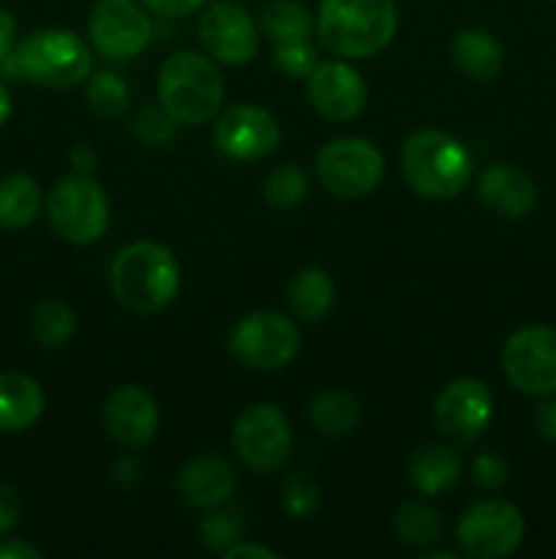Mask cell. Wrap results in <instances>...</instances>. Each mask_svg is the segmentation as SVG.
Returning <instances> with one entry per match:
<instances>
[{"instance_id": "cell-1", "label": "cell", "mask_w": 556, "mask_h": 559, "mask_svg": "<svg viewBox=\"0 0 556 559\" xmlns=\"http://www.w3.org/2000/svg\"><path fill=\"white\" fill-rule=\"evenodd\" d=\"M396 31V0H322L316 11V36L338 58H374Z\"/></svg>"}, {"instance_id": "cell-2", "label": "cell", "mask_w": 556, "mask_h": 559, "mask_svg": "<svg viewBox=\"0 0 556 559\" xmlns=\"http://www.w3.org/2000/svg\"><path fill=\"white\" fill-rule=\"evenodd\" d=\"M109 284L120 306L134 314H153L178 298L180 265L167 246L136 240L118 251L109 267Z\"/></svg>"}, {"instance_id": "cell-3", "label": "cell", "mask_w": 556, "mask_h": 559, "mask_svg": "<svg viewBox=\"0 0 556 559\" xmlns=\"http://www.w3.org/2000/svg\"><path fill=\"white\" fill-rule=\"evenodd\" d=\"M403 180L425 200H452L469 186L474 175L472 153L447 131L423 129L403 142Z\"/></svg>"}, {"instance_id": "cell-4", "label": "cell", "mask_w": 556, "mask_h": 559, "mask_svg": "<svg viewBox=\"0 0 556 559\" xmlns=\"http://www.w3.org/2000/svg\"><path fill=\"white\" fill-rule=\"evenodd\" d=\"M3 74L22 76L41 87H74L93 71L87 44L74 31L47 27L22 38L14 52L0 63Z\"/></svg>"}, {"instance_id": "cell-5", "label": "cell", "mask_w": 556, "mask_h": 559, "mask_svg": "<svg viewBox=\"0 0 556 559\" xmlns=\"http://www.w3.org/2000/svg\"><path fill=\"white\" fill-rule=\"evenodd\" d=\"M158 102L180 126L213 120L223 102V76L210 58L191 49L172 52L158 71Z\"/></svg>"}, {"instance_id": "cell-6", "label": "cell", "mask_w": 556, "mask_h": 559, "mask_svg": "<svg viewBox=\"0 0 556 559\" xmlns=\"http://www.w3.org/2000/svg\"><path fill=\"white\" fill-rule=\"evenodd\" d=\"M47 216L55 233L74 246H87L109 227V200L93 175L71 173L52 186Z\"/></svg>"}, {"instance_id": "cell-7", "label": "cell", "mask_w": 556, "mask_h": 559, "mask_svg": "<svg viewBox=\"0 0 556 559\" xmlns=\"http://www.w3.org/2000/svg\"><path fill=\"white\" fill-rule=\"evenodd\" d=\"M229 349L243 366L256 371L283 369L300 349V331L278 311H251L229 333Z\"/></svg>"}, {"instance_id": "cell-8", "label": "cell", "mask_w": 556, "mask_h": 559, "mask_svg": "<svg viewBox=\"0 0 556 559\" xmlns=\"http://www.w3.org/2000/svg\"><path fill=\"white\" fill-rule=\"evenodd\" d=\"M316 175L330 194L354 200L365 197L385 178V158L363 136H338L316 156Z\"/></svg>"}, {"instance_id": "cell-9", "label": "cell", "mask_w": 556, "mask_h": 559, "mask_svg": "<svg viewBox=\"0 0 556 559\" xmlns=\"http://www.w3.org/2000/svg\"><path fill=\"white\" fill-rule=\"evenodd\" d=\"M501 371L516 391L527 396L556 393V331L548 325H527L501 347Z\"/></svg>"}, {"instance_id": "cell-10", "label": "cell", "mask_w": 556, "mask_h": 559, "mask_svg": "<svg viewBox=\"0 0 556 559\" xmlns=\"http://www.w3.org/2000/svg\"><path fill=\"white\" fill-rule=\"evenodd\" d=\"M527 522L512 502L483 500L463 511L458 519L456 538L458 546L469 557L501 559L510 557L521 546Z\"/></svg>"}, {"instance_id": "cell-11", "label": "cell", "mask_w": 556, "mask_h": 559, "mask_svg": "<svg viewBox=\"0 0 556 559\" xmlns=\"http://www.w3.org/2000/svg\"><path fill=\"white\" fill-rule=\"evenodd\" d=\"M234 453L245 467L256 473H273L292 451V426L287 415L273 404H251L232 426Z\"/></svg>"}, {"instance_id": "cell-12", "label": "cell", "mask_w": 556, "mask_h": 559, "mask_svg": "<svg viewBox=\"0 0 556 559\" xmlns=\"http://www.w3.org/2000/svg\"><path fill=\"white\" fill-rule=\"evenodd\" d=\"M87 33L104 58L131 60L150 44L153 22L134 0H96L87 16Z\"/></svg>"}, {"instance_id": "cell-13", "label": "cell", "mask_w": 556, "mask_h": 559, "mask_svg": "<svg viewBox=\"0 0 556 559\" xmlns=\"http://www.w3.org/2000/svg\"><path fill=\"white\" fill-rule=\"evenodd\" d=\"M196 33L210 58H216L218 63L243 66L259 49L254 20L243 5L232 3V0H216V3L202 5Z\"/></svg>"}, {"instance_id": "cell-14", "label": "cell", "mask_w": 556, "mask_h": 559, "mask_svg": "<svg viewBox=\"0 0 556 559\" xmlns=\"http://www.w3.org/2000/svg\"><path fill=\"white\" fill-rule=\"evenodd\" d=\"M494 418V396L488 388L472 377L452 380L442 388L434 402V424L445 437L456 442H474L483 437Z\"/></svg>"}, {"instance_id": "cell-15", "label": "cell", "mask_w": 556, "mask_h": 559, "mask_svg": "<svg viewBox=\"0 0 556 559\" xmlns=\"http://www.w3.org/2000/svg\"><path fill=\"white\" fill-rule=\"evenodd\" d=\"M213 136L223 156L254 162L276 151L281 129L267 109L254 107V104H234L227 112L218 115Z\"/></svg>"}, {"instance_id": "cell-16", "label": "cell", "mask_w": 556, "mask_h": 559, "mask_svg": "<svg viewBox=\"0 0 556 559\" xmlns=\"http://www.w3.org/2000/svg\"><path fill=\"white\" fill-rule=\"evenodd\" d=\"M309 98L319 115L336 123L360 118L368 102V87L363 76L343 60H319L309 76Z\"/></svg>"}, {"instance_id": "cell-17", "label": "cell", "mask_w": 556, "mask_h": 559, "mask_svg": "<svg viewBox=\"0 0 556 559\" xmlns=\"http://www.w3.org/2000/svg\"><path fill=\"white\" fill-rule=\"evenodd\" d=\"M104 426L109 437L123 448H142L156 437L161 413L156 399L145 388L120 385L104 404Z\"/></svg>"}, {"instance_id": "cell-18", "label": "cell", "mask_w": 556, "mask_h": 559, "mask_svg": "<svg viewBox=\"0 0 556 559\" xmlns=\"http://www.w3.org/2000/svg\"><path fill=\"white\" fill-rule=\"evenodd\" d=\"M478 197L491 213L505 218H523L537 205L534 180L512 164H491L478 178Z\"/></svg>"}, {"instance_id": "cell-19", "label": "cell", "mask_w": 556, "mask_h": 559, "mask_svg": "<svg viewBox=\"0 0 556 559\" xmlns=\"http://www.w3.org/2000/svg\"><path fill=\"white\" fill-rule=\"evenodd\" d=\"M234 469L232 464L216 453H202L194 456L178 475V489L185 502L196 508H221L232 497Z\"/></svg>"}, {"instance_id": "cell-20", "label": "cell", "mask_w": 556, "mask_h": 559, "mask_svg": "<svg viewBox=\"0 0 556 559\" xmlns=\"http://www.w3.org/2000/svg\"><path fill=\"white\" fill-rule=\"evenodd\" d=\"M41 385L20 371L0 374V431H25L44 413Z\"/></svg>"}, {"instance_id": "cell-21", "label": "cell", "mask_w": 556, "mask_h": 559, "mask_svg": "<svg viewBox=\"0 0 556 559\" xmlns=\"http://www.w3.org/2000/svg\"><path fill=\"white\" fill-rule=\"evenodd\" d=\"M450 58L461 74L478 82L494 80L501 71V63H505L501 44L488 31H480V27H463V31L456 33L450 44Z\"/></svg>"}, {"instance_id": "cell-22", "label": "cell", "mask_w": 556, "mask_h": 559, "mask_svg": "<svg viewBox=\"0 0 556 559\" xmlns=\"http://www.w3.org/2000/svg\"><path fill=\"white\" fill-rule=\"evenodd\" d=\"M407 475L420 495H445L461 478V459L445 445H425L412 453L407 464Z\"/></svg>"}, {"instance_id": "cell-23", "label": "cell", "mask_w": 556, "mask_h": 559, "mask_svg": "<svg viewBox=\"0 0 556 559\" xmlns=\"http://www.w3.org/2000/svg\"><path fill=\"white\" fill-rule=\"evenodd\" d=\"M333 300H336V284H333L330 273L322 267H303L300 273H294L292 284H289V306L300 320H322L333 309Z\"/></svg>"}, {"instance_id": "cell-24", "label": "cell", "mask_w": 556, "mask_h": 559, "mask_svg": "<svg viewBox=\"0 0 556 559\" xmlns=\"http://www.w3.org/2000/svg\"><path fill=\"white\" fill-rule=\"evenodd\" d=\"M41 211V189L27 175H5L0 180V227L25 229Z\"/></svg>"}, {"instance_id": "cell-25", "label": "cell", "mask_w": 556, "mask_h": 559, "mask_svg": "<svg viewBox=\"0 0 556 559\" xmlns=\"http://www.w3.org/2000/svg\"><path fill=\"white\" fill-rule=\"evenodd\" d=\"M262 31L273 44L283 41H311L316 22L311 11L298 0H270L262 9Z\"/></svg>"}, {"instance_id": "cell-26", "label": "cell", "mask_w": 556, "mask_h": 559, "mask_svg": "<svg viewBox=\"0 0 556 559\" xmlns=\"http://www.w3.org/2000/svg\"><path fill=\"white\" fill-rule=\"evenodd\" d=\"M309 418L314 429L327 437L352 435L360 424V404L352 393L327 391L311 402Z\"/></svg>"}, {"instance_id": "cell-27", "label": "cell", "mask_w": 556, "mask_h": 559, "mask_svg": "<svg viewBox=\"0 0 556 559\" xmlns=\"http://www.w3.org/2000/svg\"><path fill=\"white\" fill-rule=\"evenodd\" d=\"M33 338H36L41 347H63L76 331V314L65 300L49 298L44 304L36 306L31 320Z\"/></svg>"}, {"instance_id": "cell-28", "label": "cell", "mask_w": 556, "mask_h": 559, "mask_svg": "<svg viewBox=\"0 0 556 559\" xmlns=\"http://www.w3.org/2000/svg\"><path fill=\"white\" fill-rule=\"evenodd\" d=\"M396 533L403 544L431 546L442 540L445 524H442L439 511L423 502H403L396 513Z\"/></svg>"}, {"instance_id": "cell-29", "label": "cell", "mask_w": 556, "mask_h": 559, "mask_svg": "<svg viewBox=\"0 0 556 559\" xmlns=\"http://www.w3.org/2000/svg\"><path fill=\"white\" fill-rule=\"evenodd\" d=\"M129 85L114 71H96L93 76H87V104L101 118H120L129 109Z\"/></svg>"}, {"instance_id": "cell-30", "label": "cell", "mask_w": 556, "mask_h": 559, "mask_svg": "<svg viewBox=\"0 0 556 559\" xmlns=\"http://www.w3.org/2000/svg\"><path fill=\"white\" fill-rule=\"evenodd\" d=\"M265 200L270 202L273 207H281V211H289V207L300 205L309 194V175L303 173L294 164H281V167L273 169L265 180Z\"/></svg>"}, {"instance_id": "cell-31", "label": "cell", "mask_w": 556, "mask_h": 559, "mask_svg": "<svg viewBox=\"0 0 556 559\" xmlns=\"http://www.w3.org/2000/svg\"><path fill=\"white\" fill-rule=\"evenodd\" d=\"M243 530H245L243 519H240V513L234 511H213L210 516L202 519L200 524V535L205 549L218 551V555H223L229 546L243 540Z\"/></svg>"}, {"instance_id": "cell-32", "label": "cell", "mask_w": 556, "mask_h": 559, "mask_svg": "<svg viewBox=\"0 0 556 559\" xmlns=\"http://www.w3.org/2000/svg\"><path fill=\"white\" fill-rule=\"evenodd\" d=\"M273 63L287 76L305 80L319 63V58H316V49L311 47V41H283L273 44Z\"/></svg>"}, {"instance_id": "cell-33", "label": "cell", "mask_w": 556, "mask_h": 559, "mask_svg": "<svg viewBox=\"0 0 556 559\" xmlns=\"http://www.w3.org/2000/svg\"><path fill=\"white\" fill-rule=\"evenodd\" d=\"M281 502L292 516L303 519V516H311V513L319 508L322 497L314 480L305 478V475H289V478L283 480Z\"/></svg>"}, {"instance_id": "cell-34", "label": "cell", "mask_w": 556, "mask_h": 559, "mask_svg": "<svg viewBox=\"0 0 556 559\" xmlns=\"http://www.w3.org/2000/svg\"><path fill=\"white\" fill-rule=\"evenodd\" d=\"M134 134L145 145H164L174 136V120L167 109H142L134 120Z\"/></svg>"}, {"instance_id": "cell-35", "label": "cell", "mask_w": 556, "mask_h": 559, "mask_svg": "<svg viewBox=\"0 0 556 559\" xmlns=\"http://www.w3.org/2000/svg\"><path fill=\"white\" fill-rule=\"evenodd\" d=\"M507 475H510V467H507L505 459L496 456V453H480V456L474 459L472 478L474 484L483 486V489H501V486L507 484Z\"/></svg>"}, {"instance_id": "cell-36", "label": "cell", "mask_w": 556, "mask_h": 559, "mask_svg": "<svg viewBox=\"0 0 556 559\" xmlns=\"http://www.w3.org/2000/svg\"><path fill=\"white\" fill-rule=\"evenodd\" d=\"M207 0H142L147 11L158 16H169V20H180V16H189L194 11H200Z\"/></svg>"}, {"instance_id": "cell-37", "label": "cell", "mask_w": 556, "mask_h": 559, "mask_svg": "<svg viewBox=\"0 0 556 559\" xmlns=\"http://www.w3.org/2000/svg\"><path fill=\"white\" fill-rule=\"evenodd\" d=\"M20 497H16V491L11 489V486L0 484V535L11 533V530L16 527V522H20Z\"/></svg>"}, {"instance_id": "cell-38", "label": "cell", "mask_w": 556, "mask_h": 559, "mask_svg": "<svg viewBox=\"0 0 556 559\" xmlns=\"http://www.w3.org/2000/svg\"><path fill=\"white\" fill-rule=\"evenodd\" d=\"M534 429L548 442H556V399H545L534 413Z\"/></svg>"}, {"instance_id": "cell-39", "label": "cell", "mask_w": 556, "mask_h": 559, "mask_svg": "<svg viewBox=\"0 0 556 559\" xmlns=\"http://www.w3.org/2000/svg\"><path fill=\"white\" fill-rule=\"evenodd\" d=\"M16 47V22L5 9H0V63L14 52Z\"/></svg>"}, {"instance_id": "cell-40", "label": "cell", "mask_w": 556, "mask_h": 559, "mask_svg": "<svg viewBox=\"0 0 556 559\" xmlns=\"http://www.w3.org/2000/svg\"><path fill=\"white\" fill-rule=\"evenodd\" d=\"M0 559H41V551L25 540L3 538L0 540Z\"/></svg>"}, {"instance_id": "cell-41", "label": "cell", "mask_w": 556, "mask_h": 559, "mask_svg": "<svg viewBox=\"0 0 556 559\" xmlns=\"http://www.w3.org/2000/svg\"><path fill=\"white\" fill-rule=\"evenodd\" d=\"M276 559L278 555L273 549H265V546L259 544H245V540H238L234 546H229L227 551H223V559Z\"/></svg>"}, {"instance_id": "cell-42", "label": "cell", "mask_w": 556, "mask_h": 559, "mask_svg": "<svg viewBox=\"0 0 556 559\" xmlns=\"http://www.w3.org/2000/svg\"><path fill=\"white\" fill-rule=\"evenodd\" d=\"M69 158H71V167H74L76 173H87V175H90L98 164L96 151H93L90 145H76Z\"/></svg>"}, {"instance_id": "cell-43", "label": "cell", "mask_w": 556, "mask_h": 559, "mask_svg": "<svg viewBox=\"0 0 556 559\" xmlns=\"http://www.w3.org/2000/svg\"><path fill=\"white\" fill-rule=\"evenodd\" d=\"M9 118H11V93L9 87L0 82V126H3Z\"/></svg>"}, {"instance_id": "cell-44", "label": "cell", "mask_w": 556, "mask_h": 559, "mask_svg": "<svg viewBox=\"0 0 556 559\" xmlns=\"http://www.w3.org/2000/svg\"><path fill=\"white\" fill-rule=\"evenodd\" d=\"M423 559H456L450 555V551H431V555H425Z\"/></svg>"}]
</instances>
